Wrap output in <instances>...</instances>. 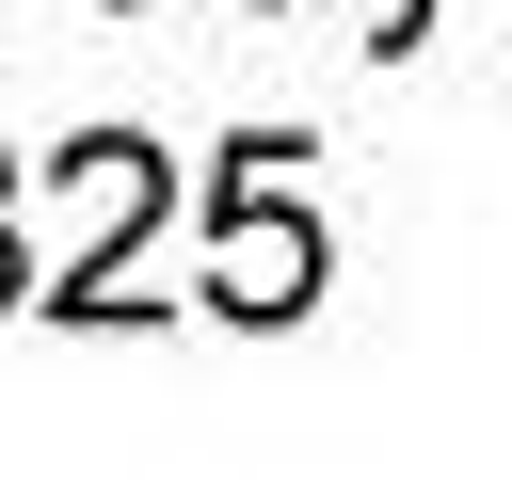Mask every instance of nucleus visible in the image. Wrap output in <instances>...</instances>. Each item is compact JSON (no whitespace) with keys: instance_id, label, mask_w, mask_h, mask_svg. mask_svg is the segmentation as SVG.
<instances>
[{"instance_id":"nucleus-1","label":"nucleus","mask_w":512,"mask_h":496,"mask_svg":"<svg viewBox=\"0 0 512 496\" xmlns=\"http://www.w3.org/2000/svg\"><path fill=\"white\" fill-rule=\"evenodd\" d=\"M272 160H288V144H240V160H224V224H208V272H192L224 320H304V304H320V224L288 208Z\"/></svg>"},{"instance_id":"nucleus-2","label":"nucleus","mask_w":512,"mask_h":496,"mask_svg":"<svg viewBox=\"0 0 512 496\" xmlns=\"http://www.w3.org/2000/svg\"><path fill=\"white\" fill-rule=\"evenodd\" d=\"M64 192H80V272H64L48 304H64V320H128V304H144L128 272H144V240H160V192H176V176H160L144 128H96V144H64Z\"/></svg>"},{"instance_id":"nucleus-3","label":"nucleus","mask_w":512,"mask_h":496,"mask_svg":"<svg viewBox=\"0 0 512 496\" xmlns=\"http://www.w3.org/2000/svg\"><path fill=\"white\" fill-rule=\"evenodd\" d=\"M16 288H32V272H16V240H0V304H16Z\"/></svg>"}]
</instances>
